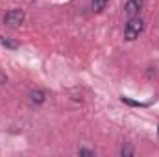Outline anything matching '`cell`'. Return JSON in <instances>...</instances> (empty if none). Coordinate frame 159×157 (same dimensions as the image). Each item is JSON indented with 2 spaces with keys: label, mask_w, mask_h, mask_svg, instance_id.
Masks as SVG:
<instances>
[{
  "label": "cell",
  "mask_w": 159,
  "mask_h": 157,
  "mask_svg": "<svg viewBox=\"0 0 159 157\" xmlns=\"http://www.w3.org/2000/svg\"><path fill=\"white\" fill-rule=\"evenodd\" d=\"M107 2H109V0H91V4H93V9H94V11H104V9H106V6H107Z\"/></svg>",
  "instance_id": "obj_5"
},
{
  "label": "cell",
  "mask_w": 159,
  "mask_h": 157,
  "mask_svg": "<svg viewBox=\"0 0 159 157\" xmlns=\"http://www.w3.org/2000/svg\"><path fill=\"white\" fill-rule=\"evenodd\" d=\"M24 17L26 15H24L22 9H11V11H7L4 15V24L9 26V28H17V26H20L24 22Z\"/></svg>",
  "instance_id": "obj_2"
},
{
  "label": "cell",
  "mask_w": 159,
  "mask_h": 157,
  "mask_svg": "<svg viewBox=\"0 0 159 157\" xmlns=\"http://www.w3.org/2000/svg\"><path fill=\"white\" fill-rule=\"evenodd\" d=\"M157 133H159V128H157Z\"/></svg>",
  "instance_id": "obj_9"
},
{
  "label": "cell",
  "mask_w": 159,
  "mask_h": 157,
  "mask_svg": "<svg viewBox=\"0 0 159 157\" xmlns=\"http://www.w3.org/2000/svg\"><path fill=\"white\" fill-rule=\"evenodd\" d=\"M143 28H144V20L139 15L129 17L126 26H124V37H126V41H135L143 34Z\"/></svg>",
  "instance_id": "obj_1"
},
{
  "label": "cell",
  "mask_w": 159,
  "mask_h": 157,
  "mask_svg": "<svg viewBox=\"0 0 159 157\" xmlns=\"http://www.w3.org/2000/svg\"><path fill=\"white\" fill-rule=\"evenodd\" d=\"M2 44H4V46H7V48H17V43L9 41V37H2Z\"/></svg>",
  "instance_id": "obj_6"
},
{
  "label": "cell",
  "mask_w": 159,
  "mask_h": 157,
  "mask_svg": "<svg viewBox=\"0 0 159 157\" xmlns=\"http://www.w3.org/2000/svg\"><path fill=\"white\" fill-rule=\"evenodd\" d=\"M44 100H46V94H44V91L35 89V91H32V92H30V102H32V104L41 105V104H44Z\"/></svg>",
  "instance_id": "obj_4"
},
{
  "label": "cell",
  "mask_w": 159,
  "mask_h": 157,
  "mask_svg": "<svg viewBox=\"0 0 159 157\" xmlns=\"http://www.w3.org/2000/svg\"><path fill=\"white\" fill-rule=\"evenodd\" d=\"M143 6H144V0H128L124 4V11H126L128 17H135V15H139Z\"/></svg>",
  "instance_id": "obj_3"
},
{
  "label": "cell",
  "mask_w": 159,
  "mask_h": 157,
  "mask_svg": "<svg viewBox=\"0 0 159 157\" xmlns=\"http://www.w3.org/2000/svg\"><path fill=\"white\" fill-rule=\"evenodd\" d=\"M120 154H122V155H133V148H131V146H122Z\"/></svg>",
  "instance_id": "obj_7"
},
{
  "label": "cell",
  "mask_w": 159,
  "mask_h": 157,
  "mask_svg": "<svg viewBox=\"0 0 159 157\" xmlns=\"http://www.w3.org/2000/svg\"><path fill=\"white\" fill-rule=\"evenodd\" d=\"M78 154H80V155H94V152H91V150H85V148H81Z\"/></svg>",
  "instance_id": "obj_8"
}]
</instances>
